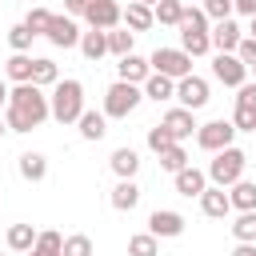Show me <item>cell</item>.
I'll list each match as a JSON object with an SVG mask.
<instances>
[{
    "label": "cell",
    "instance_id": "6da1fadb",
    "mask_svg": "<svg viewBox=\"0 0 256 256\" xmlns=\"http://www.w3.org/2000/svg\"><path fill=\"white\" fill-rule=\"evenodd\" d=\"M48 116H52V104H48V96H44L40 84L28 80V84H16V88L8 92V108H4L8 132H32V128H40Z\"/></svg>",
    "mask_w": 256,
    "mask_h": 256
},
{
    "label": "cell",
    "instance_id": "7a4b0ae2",
    "mask_svg": "<svg viewBox=\"0 0 256 256\" xmlns=\"http://www.w3.org/2000/svg\"><path fill=\"white\" fill-rule=\"evenodd\" d=\"M48 104H52V120L56 124H76L80 112H84V84L80 80H60L52 88Z\"/></svg>",
    "mask_w": 256,
    "mask_h": 256
},
{
    "label": "cell",
    "instance_id": "3957f363",
    "mask_svg": "<svg viewBox=\"0 0 256 256\" xmlns=\"http://www.w3.org/2000/svg\"><path fill=\"white\" fill-rule=\"evenodd\" d=\"M244 168H248V156H244V148L228 144V148L212 152V164H208V180H212V184H220V188H232V184L244 176Z\"/></svg>",
    "mask_w": 256,
    "mask_h": 256
},
{
    "label": "cell",
    "instance_id": "277c9868",
    "mask_svg": "<svg viewBox=\"0 0 256 256\" xmlns=\"http://www.w3.org/2000/svg\"><path fill=\"white\" fill-rule=\"evenodd\" d=\"M140 100H144V88H140V84L116 80V84H108V92H104V116H108V120H124V116L136 112Z\"/></svg>",
    "mask_w": 256,
    "mask_h": 256
},
{
    "label": "cell",
    "instance_id": "5b68a950",
    "mask_svg": "<svg viewBox=\"0 0 256 256\" xmlns=\"http://www.w3.org/2000/svg\"><path fill=\"white\" fill-rule=\"evenodd\" d=\"M148 64H152V72H164V76H172V80H180V76L192 72V56H188L184 48H156V52L148 56Z\"/></svg>",
    "mask_w": 256,
    "mask_h": 256
},
{
    "label": "cell",
    "instance_id": "8992f818",
    "mask_svg": "<svg viewBox=\"0 0 256 256\" xmlns=\"http://www.w3.org/2000/svg\"><path fill=\"white\" fill-rule=\"evenodd\" d=\"M232 140H236V124H232V120H208V124L196 128V144H200L204 152H220V148H228Z\"/></svg>",
    "mask_w": 256,
    "mask_h": 256
},
{
    "label": "cell",
    "instance_id": "52a82bcc",
    "mask_svg": "<svg viewBox=\"0 0 256 256\" xmlns=\"http://www.w3.org/2000/svg\"><path fill=\"white\" fill-rule=\"evenodd\" d=\"M212 76H216L224 88H240V84L248 80V64H244L236 52H216V60H212Z\"/></svg>",
    "mask_w": 256,
    "mask_h": 256
},
{
    "label": "cell",
    "instance_id": "ba28073f",
    "mask_svg": "<svg viewBox=\"0 0 256 256\" xmlns=\"http://www.w3.org/2000/svg\"><path fill=\"white\" fill-rule=\"evenodd\" d=\"M176 100L184 104V108H204L208 100H212V92H208V80L204 76H196V72H188V76H180L176 80Z\"/></svg>",
    "mask_w": 256,
    "mask_h": 256
},
{
    "label": "cell",
    "instance_id": "9c48e42d",
    "mask_svg": "<svg viewBox=\"0 0 256 256\" xmlns=\"http://www.w3.org/2000/svg\"><path fill=\"white\" fill-rule=\"evenodd\" d=\"M84 20H88V28H120V20H124V8L116 4V0H88V8H84Z\"/></svg>",
    "mask_w": 256,
    "mask_h": 256
},
{
    "label": "cell",
    "instance_id": "30bf717a",
    "mask_svg": "<svg viewBox=\"0 0 256 256\" xmlns=\"http://www.w3.org/2000/svg\"><path fill=\"white\" fill-rule=\"evenodd\" d=\"M56 48H80V24H76V16H68V12H60V16H52V24H48V32H44Z\"/></svg>",
    "mask_w": 256,
    "mask_h": 256
},
{
    "label": "cell",
    "instance_id": "8fae6325",
    "mask_svg": "<svg viewBox=\"0 0 256 256\" xmlns=\"http://www.w3.org/2000/svg\"><path fill=\"white\" fill-rule=\"evenodd\" d=\"M148 232H152L156 240H172V236L184 232V216L172 212V208H156V212L148 216Z\"/></svg>",
    "mask_w": 256,
    "mask_h": 256
},
{
    "label": "cell",
    "instance_id": "7c38bea8",
    "mask_svg": "<svg viewBox=\"0 0 256 256\" xmlns=\"http://www.w3.org/2000/svg\"><path fill=\"white\" fill-rule=\"evenodd\" d=\"M160 124H164V128H168V132H172L180 144H184V140H188V136L200 128V124H196V116H192V108H184V104H176L172 112H164V120H160Z\"/></svg>",
    "mask_w": 256,
    "mask_h": 256
},
{
    "label": "cell",
    "instance_id": "4fadbf2b",
    "mask_svg": "<svg viewBox=\"0 0 256 256\" xmlns=\"http://www.w3.org/2000/svg\"><path fill=\"white\" fill-rule=\"evenodd\" d=\"M200 212L212 216V220H224V216L232 212V196H228L220 184H208V188L200 192Z\"/></svg>",
    "mask_w": 256,
    "mask_h": 256
},
{
    "label": "cell",
    "instance_id": "5bb4252c",
    "mask_svg": "<svg viewBox=\"0 0 256 256\" xmlns=\"http://www.w3.org/2000/svg\"><path fill=\"white\" fill-rule=\"evenodd\" d=\"M240 40H244V32H240V24L232 16L228 20H216V28H212V52H236Z\"/></svg>",
    "mask_w": 256,
    "mask_h": 256
},
{
    "label": "cell",
    "instance_id": "9a60e30c",
    "mask_svg": "<svg viewBox=\"0 0 256 256\" xmlns=\"http://www.w3.org/2000/svg\"><path fill=\"white\" fill-rule=\"evenodd\" d=\"M172 180H176V192H180V196H188V200H192V196L200 200V192L208 188V172H200V168H192V164H184Z\"/></svg>",
    "mask_w": 256,
    "mask_h": 256
},
{
    "label": "cell",
    "instance_id": "2e32d148",
    "mask_svg": "<svg viewBox=\"0 0 256 256\" xmlns=\"http://www.w3.org/2000/svg\"><path fill=\"white\" fill-rule=\"evenodd\" d=\"M116 76H120V80H128V84H144V80L152 76V64H148L144 56L128 52V56H120V64H116Z\"/></svg>",
    "mask_w": 256,
    "mask_h": 256
},
{
    "label": "cell",
    "instance_id": "e0dca14e",
    "mask_svg": "<svg viewBox=\"0 0 256 256\" xmlns=\"http://www.w3.org/2000/svg\"><path fill=\"white\" fill-rule=\"evenodd\" d=\"M76 128H80L84 140H104V132H108V116H104V108H100V112H96V108H84L80 120H76Z\"/></svg>",
    "mask_w": 256,
    "mask_h": 256
},
{
    "label": "cell",
    "instance_id": "ac0fdd59",
    "mask_svg": "<svg viewBox=\"0 0 256 256\" xmlns=\"http://www.w3.org/2000/svg\"><path fill=\"white\" fill-rule=\"evenodd\" d=\"M140 88H144V96H148V100H156V104H160V100H176V80H172V76H164V72H152Z\"/></svg>",
    "mask_w": 256,
    "mask_h": 256
},
{
    "label": "cell",
    "instance_id": "d6986e66",
    "mask_svg": "<svg viewBox=\"0 0 256 256\" xmlns=\"http://www.w3.org/2000/svg\"><path fill=\"white\" fill-rule=\"evenodd\" d=\"M108 164H112V172H116L120 180H136V172H140V152H136V148H116Z\"/></svg>",
    "mask_w": 256,
    "mask_h": 256
},
{
    "label": "cell",
    "instance_id": "ffe728a7",
    "mask_svg": "<svg viewBox=\"0 0 256 256\" xmlns=\"http://www.w3.org/2000/svg\"><path fill=\"white\" fill-rule=\"evenodd\" d=\"M16 168H20V176H24L28 184H40V180L48 176V160H44V152H20Z\"/></svg>",
    "mask_w": 256,
    "mask_h": 256
},
{
    "label": "cell",
    "instance_id": "44dd1931",
    "mask_svg": "<svg viewBox=\"0 0 256 256\" xmlns=\"http://www.w3.org/2000/svg\"><path fill=\"white\" fill-rule=\"evenodd\" d=\"M112 208L116 212H132L136 204H140V188H136V180H116V188H112Z\"/></svg>",
    "mask_w": 256,
    "mask_h": 256
},
{
    "label": "cell",
    "instance_id": "7402d4cb",
    "mask_svg": "<svg viewBox=\"0 0 256 256\" xmlns=\"http://www.w3.org/2000/svg\"><path fill=\"white\" fill-rule=\"evenodd\" d=\"M124 24H128V32H148V28L156 24V12H152L148 4H136V0H132V4L124 8Z\"/></svg>",
    "mask_w": 256,
    "mask_h": 256
},
{
    "label": "cell",
    "instance_id": "603a6c76",
    "mask_svg": "<svg viewBox=\"0 0 256 256\" xmlns=\"http://www.w3.org/2000/svg\"><path fill=\"white\" fill-rule=\"evenodd\" d=\"M80 52H84V60L108 56V32H104V28H88V32L80 36Z\"/></svg>",
    "mask_w": 256,
    "mask_h": 256
},
{
    "label": "cell",
    "instance_id": "cb8c5ba5",
    "mask_svg": "<svg viewBox=\"0 0 256 256\" xmlns=\"http://www.w3.org/2000/svg\"><path fill=\"white\" fill-rule=\"evenodd\" d=\"M32 64H36V56H28V52H12L8 64H4V72H8L12 84H28V80H32Z\"/></svg>",
    "mask_w": 256,
    "mask_h": 256
},
{
    "label": "cell",
    "instance_id": "d4e9b609",
    "mask_svg": "<svg viewBox=\"0 0 256 256\" xmlns=\"http://www.w3.org/2000/svg\"><path fill=\"white\" fill-rule=\"evenodd\" d=\"M228 196H232V208H236V212H252V208H256V180H244V176H240Z\"/></svg>",
    "mask_w": 256,
    "mask_h": 256
},
{
    "label": "cell",
    "instance_id": "484cf974",
    "mask_svg": "<svg viewBox=\"0 0 256 256\" xmlns=\"http://www.w3.org/2000/svg\"><path fill=\"white\" fill-rule=\"evenodd\" d=\"M24 256H64V236L48 228V232H40V236H36V244H32Z\"/></svg>",
    "mask_w": 256,
    "mask_h": 256
},
{
    "label": "cell",
    "instance_id": "4316f807",
    "mask_svg": "<svg viewBox=\"0 0 256 256\" xmlns=\"http://www.w3.org/2000/svg\"><path fill=\"white\" fill-rule=\"evenodd\" d=\"M152 12H156V24L180 28V16H184V0H156V4H152Z\"/></svg>",
    "mask_w": 256,
    "mask_h": 256
},
{
    "label": "cell",
    "instance_id": "83f0119b",
    "mask_svg": "<svg viewBox=\"0 0 256 256\" xmlns=\"http://www.w3.org/2000/svg\"><path fill=\"white\" fill-rule=\"evenodd\" d=\"M180 48L188 56H208L212 52V32H180Z\"/></svg>",
    "mask_w": 256,
    "mask_h": 256
},
{
    "label": "cell",
    "instance_id": "f1b7e54d",
    "mask_svg": "<svg viewBox=\"0 0 256 256\" xmlns=\"http://www.w3.org/2000/svg\"><path fill=\"white\" fill-rule=\"evenodd\" d=\"M32 84H40V88H56V84H60V72H56V64H52L48 56H36V64H32Z\"/></svg>",
    "mask_w": 256,
    "mask_h": 256
},
{
    "label": "cell",
    "instance_id": "f546056e",
    "mask_svg": "<svg viewBox=\"0 0 256 256\" xmlns=\"http://www.w3.org/2000/svg\"><path fill=\"white\" fill-rule=\"evenodd\" d=\"M36 236H40V232H36L32 224H12V228H8V248H12V252H28V248L36 244Z\"/></svg>",
    "mask_w": 256,
    "mask_h": 256
},
{
    "label": "cell",
    "instance_id": "4dcf8cb0",
    "mask_svg": "<svg viewBox=\"0 0 256 256\" xmlns=\"http://www.w3.org/2000/svg\"><path fill=\"white\" fill-rule=\"evenodd\" d=\"M232 236H236V244H256V208L252 212H240L232 220Z\"/></svg>",
    "mask_w": 256,
    "mask_h": 256
},
{
    "label": "cell",
    "instance_id": "1f68e13d",
    "mask_svg": "<svg viewBox=\"0 0 256 256\" xmlns=\"http://www.w3.org/2000/svg\"><path fill=\"white\" fill-rule=\"evenodd\" d=\"M156 156H160V168H164V172H172V176H176V172L188 164L184 144H168V148H164V152H156Z\"/></svg>",
    "mask_w": 256,
    "mask_h": 256
},
{
    "label": "cell",
    "instance_id": "d6a6232c",
    "mask_svg": "<svg viewBox=\"0 0 256 256\" xmlns=\"http://www.w3.org/2000/svg\"><path fill=\"white\" fill-rule=\"evenodd\" d=\"M160 252V240L152 236V232H136V236H128V256H156Z\"/></svg>",
    "mask_w": 256,
    "mask_h": 256
},
{
    "label": "cell",
    "instance_id": "836d02e7",
    "mask_svg": "<svg viewBox=\"0 0 256 256\" xmlns=\"http://www.w3.org/2000/svg\"><path fill=\"white\" fill-rule=\"evenodd\" d=\"M32 40H36V32H32L24 20L8 28V48H12V52H28V48H32Z\"/></svg>",
    "mask_w": 256,
    "mask_h": 256
},
{
    "label": "cell",
    "instance_id": "e575fe53",
    "mask_svg": "<svg viewBox=\"0 0 256 256\" xmlns=\"http://www.w3.org/2000/svg\"><path fill=\"white\" fill-rule=\"evenodd\" d=\"M132 36L136 32H124V28H108V52L120 60V56H128L132 52Z\"/></svg>",
    "mask_w": 256,
    "mask_h": 256
},
{
    "label": "cell",
    "instance_id": "d590c367",
    "mask_svg": "<svg viewBox=\"0 0 256 256\" xmlns=\"http://www.w3.org/2000/svg\"><path fill=\"white\" fill-rule=\"evenodd\" d=\"M52 16H56V12H48V8H40V4H36V8H28L24 24H28L36 36H44V32H48V24H52Z\"/></svg>",
    "mask_w": 256,
    "mask_h": 256
},
{
    "label": "cell",
    "instance_id": "8d00e7d4",
    "mask_svg": "<svg viewBox=\"0 0 256 256\" xmlns=\"http://www.w3.org/2000/svg\"><path fill=\"white\" fill-rule=\"evenodd\" d=\"M168 144H180V140H176V136H172V132H168L164 124H156V128H148V148H152V152H164Z\"/></svg>",
    "mask_w": 256,
    "mask_h": 256
},
{
    "label": "cell",
    "instance_id": "74e56055",
    "mask_svg": "<svg viewBox=\"0 0 256 256\" xmlns=\"http://www.w3.org/2000/svg\"><path fill=\"white\" fill-rule=\"evenodd\" d=\"M64 256H92V240H88L84 232L64 236Z\"/></svg>",
    "mask_w": 256,
    "mask_h": 256
},
{
    "label": "cell",
    "instance_id": "f35d334b",
    "mask_svg": "<svg viewBox=\"0 0 256 256\" xmlns=\"http://www.w3.org/2000/svg\"><path fill=\"white\" fill-rule=\"evenodd\" d=\"M200 8L208 12V20H228V16L236 12V0H204Z\"/></svg>",
    "mask_w": 256,
    "mask_h": 256
},
{
    "label": "cell",
    "instance_id": "ab89813d",
    "mask_svg": "<svg viewBox=\"0 0 256 256\" xmlns=\"http://www.w3.org/2000/svg\"><path fill=\"white\" fill-rule=\"evenodd\" d=\"M232 124H236V132H256V112L252 108H232Z\"/></svg>",
    "mask_w": 256,
    "mask_h": 256
},
{
    "label": "cell",
    "instance_id": "60d3db41",
    "mask_svg": "<svg viewBox=\"0 0 256 256\" xmlns=\"http://www.w3.org/2000/svg\"><path fill=\"white\" fill-rule=\"evenodd\" d=\"M236 108H252L256 112V80H244L236 88Z\"/></svg>",
    "mask_w": 256,
    "mask_h": 256
},
{
    "label": "cell",
    "instance_id": "b9f144b4",
    "mask_svg": "<svg viewBox=\"0 0 256 256\" xmlns=\"http://www.w3.org/2000/svg\"><path fill=\"white\" fill-rule=\"evenodd\" d=\"M236 56H240L244 64H256V36H244L240 48H236Z\"/></svg>",
    "mask_w": 256,
    "mask_h": 256
},
{
    "label": "cell",
    "instance_id": "7bdbcfd3",
    "mask_svg": "<svg viewBox=\"0 0 256 256\" xmlns=\"http://www.w3.org/2000/svg\"><path fill=\"white\" fill-rule=\"evenodd\" d=\"M84 8H88V0H64V12L68 16H84Z\"/></svg>",
    "mask_w": 256,
    "mask_h": 256
},
{
    "label": "cell",
    "instance_id": "ee69618b",
    "mask_svg": "<svg viewBox=\"0 0 256 256\" xmlns=\"http://www.w3.org/2000/svg\"><path fill=\"white\" fill-rule=\"evenodd\" d=\"M236 12L240 16H256V0H236Z\"/></svg>",
    "mask_w": 256,
    "mask_h": 256
},
{
    "label": "cell",
    "instance_id": "f6af8a7d",
    "mask_svg": "<svg viewBox=\"0 0 256 256\" xmlns=\"http://www.w3.org/2000/svg\"><path fill=\"white\" fill-rule=\"evenodd\" d=\"M232 256H256V244H236Z\"/></svg>",
    "mask_w": 256,
    "mask_h": 256
},
{
    "label": "cell",
    "instance_id": "bcb514c9",
    "mask_svg": "<svg viewBox=\"0 0 256 256\" xmlns=\"http://www.w3.org/2000/svg\"><path fill=\"white\" fill-rule=\"evenodd\" d=\"M4 108H8V88L0 84V112H4Z\"/></svg>",
    "mask_w": 256,
    "mask_h": 256
},
{
    "label": "cell",
    "instance_id": "7dc6e473",
    "mask_svg": "<svg viewBox=\"0 0 256 256\" xmlns=\"http://www.w3.org/2000/svg\"><path fill=\"white\" fill-rule=\"evenodd\" d=\"M248 20H252V24H248V36H256V16H248Z\"/></svg>",
    "mask_w": 256,
    "mask_h": 256
},
{
    "label": "cell",
    "instance_id": "c3c4849f",
    "mask_svg": "<svg viewBox=\"0 0 256 256\" xmlns=\"http://www.w3.org/2000/svg\"><path fill=\"white\" fill-rule=\"evenodd\" d=\"M4 132H8V124H4V116H0V136H4Z\"/></svg>",
    "mask_w": 256,
    "mask_h": 256
},
{
    "label": "cell",
    "instance_id": "681fc988",
    "mask_svg": "<svg viewBox=\"0 0 256 256\" xmlns=\"http://www.w3.org/2000/svg\"><path fill=\"white\" fill-rule=\"evenodd\" d=\"M136 4H148V8H152V4H156V0H136Z\"/></svg>",
    "mask_w": 256,
    "mask_h": 256
},
{
    "label": "cell",
    "instance_id": "f907efd6",
    "mask_svg": "<svg viewBox=\"0 0 256 256\" xmlns=\"http://www.w3.org/2000/svg\"><path fill=\"white\" fill-rule=\"evenodd\" d=\"M248 72H252V80H256V64H248Z\"/></svg>",
    "mask_w": 256,
    "mask_h": 256
}]
</instances>
